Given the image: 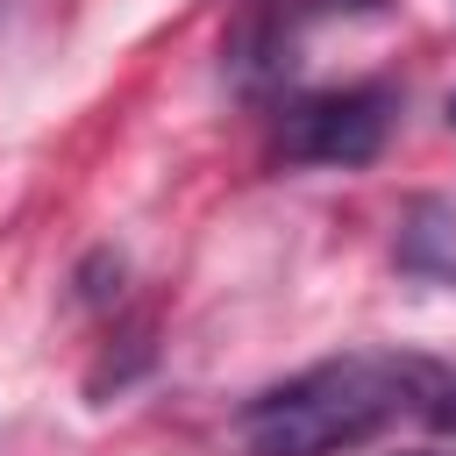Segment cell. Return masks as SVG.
I'll return each mask as SVG.
<instances>
[{"instance_id": "cell-1", "label": "cell", "mask_w": 456, "mask_h": 456, "mask_svg": "<svg viewBox=\"0 0 456 456\" xmlns=\"http://www.w3.org/2000/svg\"><path fill=\"white\" fill-rule=\"evenodd\" d=\"M428 356L406 349H349L328 363H306L235 413V442L249 456H349L392 420L420 413Z\"/></svg>"}, {"instance_id": "cell-3", "label": "cell", "mask_w": 456, "mask_h": 456, "mask_svg": "<svg viewBox=\"0 0 456 456\" xmlns=\"http://www.w3.org/2000/svg\"><path fill=\"white\" fill-rule=\"evenodd\" d=\"M392 256H399V271H406V278L456 285V200H413V207H406V221H399Z\"/></svg>"}, {"instance_id": "cell-5", "label": "cell", "mask_w": 456, "mask_h": 456, "mask_svg": "<svg viewBox=\"0 0 456 456\" xmlns=\"http://www.w3.org/2000/svg\"><path fill=\"white\" fill-rule=\"evenodd\" d=\"M306 7H328V14H363V7H378V0H306Z\"/></svg>"}, {"instance_id": "cell-6", "label": "cell", "mask_w": 456, "mask_h": 456, "mask_svg": "<svg viewBox=\"0 0 456 456\" xmlns=\"http://www.w3.org/2000/svg\"><path fill=\"white\" fill-rule=\"evenodd\" d=\"M449 121H456V100H449Z\"/></svg>"}, {"instance_id": "cell-4", "label": "cell", "mask_w": 456, "mask_h": 456, "mask_svg": "<svg viewBox=\"0 0 456 456\" xmlns=\"http://www.w3.org/2000/svg\"><path fill=\"white\" fill-rule=\"evenodd\" d=\"M428 428H456V363H435L428 356V378H420V413Z\"/></svg>"}, {"instance_id": "cell-2", "label": "cell", "mask_w": 456, "mask_h": 456, "mask_svg": "<svg viewBox=\"0 0 456 456\" xmlns=\"http://www.w3.org/2000/svg\"><path fill=\"white\" fill-rule=\"evenodd\" d=\"M392 114H399V93L385 78H363V86H328V93H299L278 107V128H271V157L278 164H370L392 135Z\"/></svg>"}]
</instances>
